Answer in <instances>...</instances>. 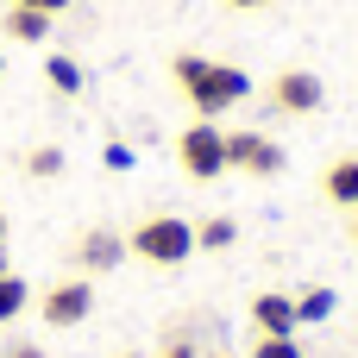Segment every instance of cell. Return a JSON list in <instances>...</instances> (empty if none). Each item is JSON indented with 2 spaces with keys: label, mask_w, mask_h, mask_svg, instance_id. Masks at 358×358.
Returning a JSON list of instances; mask_svg holds the SVG:
<instances>
[{
  "label": "cell",
  "mask_w": 358,
  "mask_h": 358,
  "mask_svg": "<svg viewBox=\"0 0 358 358\" xmlns=\"http://www.w3.org/2000/svg\"><path fill=\"white\" fill-rule=\"evenodd\" d=\"M176 157H182V170H189L195 182H214V176L227 170V132H220L214 120H195V126L176 138Z\"/></svg>",
  "instance_id": "3"
},
{
  "label": "cell",
  "mask_w": 358,
  "mask_h": 358,
  "mask_svg": "<svg viewBox=\"0 0 358 358\" xmlns=\"http://www.w3.org/2000/svg\"><path fill=\"white\" fill-rule=\"evenodd\" d=\"M352 239H358V208H352Z\"/></svg>",
  "instance_id": "24"
},
{
  "label": "cell",
  "mask_w": 358,
  "mask_h": 358,
  "mask_svg": "<svg viewBox=\"0 0 358 358\" xmlns=\"http://www.w3.org/2000/svg\"><path fill=\"white\" fill-rule=\"evenodd\" d=\"M0 245H6V214H0Z\"/></svg>",
  "instance_id": "23"
},
{
  "label": "cell",
  "mask_w": 358,
  "mask_h": 358,
  "mask_svg": "<svg viewBox=\"0 0 358 358\" xmlns=\"http://www.w3.org/2000/svg\"><path fill=\"white\" fill-rule=\"evenodd\" d=\"M88 308H94V283H88V277L50 283V289H44V302H38V315H44L50 327H76V321H88Z\"/></svg>",
  "instance_id": "5"
},
{
  "label": "cell",
  "mask_w": 358,
  "mask_h": 358,
  "mask_svg": "<svg viewBox=\"0 0 358 358\" xmlns=\"http://www.w3.org/2000/svg\"><path fill=\"white\" fill-rule=\"evenodd\" d=\"M6 358H44V346H31V340H13V346H6Z\"/></svg>",
  "instance_id": "19"
},
{
  "label": "cell",
  "mask_w": 358,
  "mask_h": 358,
  "mask_svg": "<svg viewBox=\"0 0 358 358\" xmlns=\"http://www.w3.org/2000/svg\"><path fill=\"white\" fill-rule=\"evenodd\" d=\"M233 239H239V227H233L227 214H214V220H201V227H195V245H201V252H227Z\"/></svg>",
  "instance_id": "13"
},
{
  "label": "cell",
  "mask_w": 358,
  "mask_h": 358,
  "mask_svg": "<svg viewBox=\"0 0 358 358\" xmlns=\"http://www.w3.org/2000/svg\"><path fill=\"white\" fill-rule=\"evenodd\" d=\"M334 315V289H308V296H296V321H327Z\"/></svg>",
  "instance_id": "14"
},
{
  "label": "cell",
  "mask_w": 358,
  "mask_h": 358,
  "mask_svg": "<svg viewBox=\"0 0 358 358\" xmlns=\"http://www.w3.org/2000/svg\"><path fill=\"white\" fill-rule=\"evenodd\" d=\"M101 157H107V170H132V151H126V145H107Z\"/></svg>",
  "instance_id": "17"
},
{
  "label": "cell",
  "mask_w": 358,
  "mask_h": 358,
  "mask_svg": "<svg viewBox=\"0 0 358 358\" xmlns=\"http://www.w3.org/2000/svg\"><path fill=\"white\" fill-rule=\"evenodd\" d=\"M25 170H31L38 182H44V176H63V151H57V145H38V151L25 157Z\"/></svg>",
  "instance_id": "16"
},
{
  "label": "cell",
  "mask_w": 358,
  "mask_h": 358,
  "mask_svg": "<svg viewBox=\"0 0 358 358\" xmlns=\"http://www.w3.org/2000/svg\"><path fill=\"white\" fill-rule=\"evenodd\" d=\"M176 82H182V94L195 101L201 120H214V113H227V107H239L252 94V76L239 63H214V57H195V50L176 57Z\"/></svg>",
  "instance_id": "1"
},
{
  "label": "cell",
  "mask_w": 358,
  "mask_h": 358,
  "mask_svg": "<svg viewBox=\"0 0 358 358\" xmlns=\"http://www.w3.org/2000/svg\"><path fill=\"white\" fill-rule=\"evenodd\" d=\"M13 6H31V13H50V19H57V13H63L69 0H13Z\"/></svg>",
  "instance_id": "18"
},
{
  "label": "cell",
  "mask_w": 358,
  "mask_h": 358,
  "mask_svg": "<svg viewBox=\"0 0 358 358\" xmlns=\"http://www.w3.org/2000/svg\"><path fill=\"white\" fill-rule=\"evenodd\" d=\"M164 358H201V352H195L189 340H170V352H164Z\"/></svg>",
  "instance_id": "20"
},
{
  "label": "cell",
  "mask_w": 358,
  "mask_h": 358,
  "mask_svg": "<svg viewBox=\"0 0 358 358\" xmlns=\"http://www.w3.org/2000/svg\"><path fill=\"white\" fill-rule=\"evenodd\" d=\"M25 308H31V289H25V277L0 271V321H19Z\"/></svg>",
  "instance_id": "11"
},
{
  "label": "cell",
  "mask_w": 358,
  "mask_h": 358,
  "mask_svg": "<svg viewBox=\"0 0 358 358\" xmlns=\"http://www.w3.org/2000/svg\"><path fill=\"white\" fill-rule=\"evenodd\" d=\"M227 6H245V13H252V6H271V0H227Z\"/></svg>",
  "instance_id": "21"
},
{
  "label": "cell",
  "mask_w": 358,
  "mask_h": 358,
  "mask_svg": "<svg viewBox=\"0 0 358 358\" xmlns=\"http://www.w3.org/2000/svg\"><path fill=\"white\" fill-rule=\"evenodd\" d=\"M0 271H13V264H6V245H0Z\"/></svg>",
  "instance_id": "22"
},
{
  "label": "cell",
  "mask_w": 358,
  "mask_h": 358,
  "mask_svg": "<svg viewBox=\"0 0 358 358\" xmlns=\"http://www.w3.org/2000/svg\"><path fill=\"white\" fill-rule=\"evenodd\" d=\"M126 252H132V245H126L113 227H94V233H82V252H76V258H82V271H113Z\"/></svg>",
  "instance_id": "7"
},
{
  "label": "cell",
  "mask_w": 358,
  "mask_h": 358,
  "mask_svg": "<svg viewBox=\"0 0 358 358\" xmlns=\"http://www.w3.org/2000/svg\"><path fill=\"white\" fill-rule=\"evenodd\" d=\"M252 358H302V346H296V334H258Z\"/></svg>",
  "instance_id": "15"
},
{
  "label": "cell",
  "mask_w": 358,
  "mask_h": 358,
  "mask_svg": "<svg viewBox=\"0 0 358 358\" xmlns=\"http://www.w3.org/2000/svg\"><path fill=\"white\" fill-rule=\"evenodd\" d=\"M327 201H340V208H358V157H340V164L327 170Z\"/></svg>",
  "instance_id": "10"
},
{
  "label": "cell",
  "mask_w": 358,
  "mask_h": 358,
  "mask_svg": "<svg viewBox=\"0 0 358 358\" xmlns=\"http://www.w3.org/2000/svg\"><path fill=\"white\" fill-rule=\"evenodd\" d=\"M145 264H189V252H195V227L182 220V214H151V220H138V233L126 239Z\"/></svg>",
  "instance_id": "2"
},
{
  "label": "cell",
  "mask_w": 358,
  "mask_h": 358,
  "mask_svg": "<svg viewBox=\"0 0 358 358\" xmlns=\"http://www.w3.org/2000/svg\"><path fill=\"white\" fill-rule=\"evenodd\" d=\"M252 321H258V334H296L302 327L296 321V296H277V289H264L252 302Z\"/></svg>",
  "instance_id": "8"
},
{
  "label": "cell",
  "mask_w": 358,
  "mask_h": 358,
  "mask_svg": "<svg viewBox=\"0 0 358 358\" xmlns=\"http://www.w3.org/2000/svg\"><path fill=\"white\" fill-rule=\"evenodd\" d=\"M6 31L19 44H44L50 38V13H31V6H6Z\"/></svg>",
  "instance_id": "9"
},
{
  "label": "cell",
  "mask_w": 358,
  "mask_h": 358,
  "mask_svg": "<svg viewBox=\"0 0 358 358\" xmlns=\"http://www.w3.org/2000/svg\"><path fill=\"white\" fill-rule=\"evenodd\" d=\"M227 170H252V176H277L283 170V145L264 132H227Z\"/></svg>",
  "instance_id": "4"
},
{
  "label": "cell",
  "mask_w": 358,
  "mask_h": 358,
  "mask_svg": "<svg viewBox=\"0 0 358 358\" xmlns=\"http://www.w3.org/2000/svg\"><path fill=\"white\" fill-rule=\"evenodd\" d=\"M44 82H50L57 94H82V63H76V57H50V63H44Z\"/></svg>",
  "instance_id": "12"
},
{
  "label": "cell",
  "mask_w": 358,
  "mask_h": 358,
  "mask_svg": "<svg viewBox=\"0 0 358 358\" xmlns=\"http://www.w3.org/2000/svg\"><path fill=\"white\" fill-rule=\"evenodd\" d=\"M0 69H6V57H0Z\"/></svg>",
  "instance_id": "25"
},
{
  "label": "cell",
  "mask_w": 358,
  "mask_h": 358,
  "mask_svg": "<svg viewBox=\"0 0 358 358\" xmlns=\"http://www.w3.org/2000/svg\"><path fill=\"white\" fill-rule=\"evenodd\" d=\"M120 358H132V352H120Z\"/></svg>",
  "instance_id": "26"
},
{
  "label": "cell",
  "mask_w": 358,
  "mask_h": 358,
  "mask_svg": "<svg viewBox=\"0 0 358 358\" xmlns=\"http://www.w3.org/2000/svg\"><path fill=\"white\" fill-rule=\"evenodd\" d=\"M271 101H277V113H315V107L327 101V88H321V76H308V69H283V76L271 82Z\"/></svg>",
  "instance_id": "6"
}]
</instances>
